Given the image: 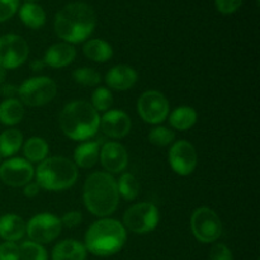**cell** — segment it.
<instances>
[{
    "mask_svg": "<svg viewBox=\"0 0 260 260\" xmlns=\"http://www.w3.org/2000/svg\"><path fill=\"white\" fill-rule=\"evenodd\" d=\"M57 94V85L47 76H35L18 88L20 102L28 107H42L50 103Z\"/></svg>",
    "mask_w": 260,
    "mask_h": 260,
    "instance_id": "cell-6",
    "label": "cell"
},
{
    "mask_svg": "<svg viewBox=\"0 0 260 260\" xmlns=\"http://www.w3.org/2000/svg\"><path fill=\"white\" fill-rule=\"evenodd\" d=\"M20 260H47L46 249L35 241H24L19 246Z\"/></svg>",
    "mask_w": 260,
    "mask_h": 260,
    "instance_id": "cell-28",
    "label": "cell"
},
{
    "mask_svg": "<svg viewBox=\"0 0 260 260\" xmlns=\"http://www.w3.org/2000/svg\"><path fill=\"white\" fill-rule=\"evenodd\" d=\"M83 52L89 60L94 62L103 63L111 60L113 57V48L107 41L101 40V38H94L89 40L88 42L84 43Z\"/></svg>",
    "mask_w": 260,
    "mask_h": 260,
    "instance_id": "cell-21",
    "label": "cell"
},
{
    "mask_svg": "<svg viewBox=\"0 0 260 260\" xmlns=\"http://www.w3.org/2000/svg\"><path fill=\"white\" fill-rule=\"evenodd\" d=\"M170 104L167 96L157 90H147L137 101V112L142 121L150 124H159L169 116Z\"/></svg>",
    "mask_w": 260,
    "mask_h": 260,
    "instance_id": "cell-9",
    "label": "cell"
},
{
    "mask_svg": "<svg viewBox=\"0 0 260 260\" xmlns=\"http://www.w3.org/2000/svg\"><path fill=\"white\" fill-rule=\"evenodd\" d=\"M19 17L23 24L30 29H38L46 23V13L38 4L25 3L19 9Z\"/></svg>",
    "mask_w": 260,
    "mask_h": 260,
    "instance_id": "cell-25",
    "label": "cell"
},
{
    "mask_svg": "<svg viewBox=\"0 0 260 260\" xmlns=\"http://www.w3.org/2000/svg\"><path fill=\"white\" fill-rule=\"evenodd\" d=\"M27 3H33V2H37V0H25Z\"/></svg>",
    "mask_w": 260,
    "mask_h": 260,
    "instance_id": "cell-41",
    "label": "cell"
},
{
    "mask_svg": "<svg viewBox=\"0 0 260 260\" xmlns=\"http://www.w3.org/2000/svg\"><path fill=\"white\" fill-rule=\"evenodd\" d=\"M61 230L62 225L57 216L51 213H40L28 221L25 234L30 241L42 245V244L52 243L55 239H57Z\"/></svg>",
    "mask_w": 260,
    "mask_h": 260,
    "instance_id": "cell-11",
    "label": "cell"
},
{
    "mask_svg": "<svg viewBox=\"0 0 260 260\" xmlns=\"http://www.w3.org/2000/svg\"><path fill=\"white\" fill-rule=\"evenodd\" d=\"M24 117V107L18 99H5L0 103V123L4 126H15Z\"/></svg>",
    "mask_w": 260,
    "mask_h": 260,
    "instance_id": "cell-22",
    "label": "cell"
},
{
    "mask_svg": "<svg viewBox=\"0 0 260 260\" xmlns=\"http://www.w3.org/2000/svg\"><path fill=\"white\" fill-rule=\"evenodd\" d=\"M61 225L65 226L68 229H74L78 228L81 222H83V215L79 211H70V212H66L62 217L60 218Z\"/></svg>",
    "mask_w": 260,
    "mask_h": 260,
    "instance_id": "cell-36",
    "label": "cell"
},
{
    "mask_svg": "<svg viewBox=\"0 0 260 260\" xmlns=\"http://www.w3.org/2000/svg\"><path fill=\"white\" fill-rule=\"evenodd\" d=\"M137 79L139 75L132 66L117 65L107 73L106 83L111 89L124 91L134 88L135 84L137 83Z\"/></svg>",
    "mask_w": 260,
    "mask_h": 260,
    "instance_id": "cell-16",
    "label": "cell"
},
{
    "mask_svg": "<svg viewBox=\"0 0 260 260\" xmlns=\"http://www.w3.org/2000/svg\"><path fill=\"white\" fill-rule=\"evenodd\" d=\"M29 55V46L22 36L9 33L0 37V68L12 70L22 66Z\"/></svg>",
    "mask_w": 260,
    "mask_h": 260,
    "instance_id": "cell-10",
    "label": "cell"
},
{
    "mask_svg": "<svg viewBox=\"0 0 260 260\" xmlns=\"http://www.w3.org/2000/svg\"><path fill=\"white\" fill-rule=\"evenodd\" d=\"M175 134L169 129L168 127L164 126H157L154 127L151 131L149 132V141L152 145L159 147L169 146V145L174 144Z\"/></svg>",
    "mask_w": 260,
    "mask_h": 260,
    "instance_id": "cell-29",
    "label": "cell"
},
{
    "mask_svg": "<svg viewBox=\"0 0 260 260\" xmlns=\"http://www.w3.org/2000/svg\"><path fill=\"white\" fill-rule=\"evenodd\" d=\"M131 118L126 112L121 109L107 111L101 118V124H99V128H102L106 136L116 140L126 137L131 131Z\"/></svg>",
    "mask_w": 260,
    "mask_h": 260,
    "instance_id": "cell-14",
    "label": "cell"
},
{
    "mask_svg": "<svg viewBox=\"0 0 260 260\" xmlns=\"http://www.w3.org/2000/svg\"><path fill=\"white\" fill-rule=\"evenodd\" d=\"M76 57V50L73 45L66 42L55 43L46 51L43 56L45 65L53 69H62L73 63Z\"/></svg>",
    "mask_w": 260,
    "mask_h": 260,
    "instance_id": "cell-17",
    "label": "cell"
},
{
    "mask_svg": "<svg viewBox=\"0 0 260 260\" xmlns=\"http://www.w3.org/2000/svg\"><path fill=\"white\" fill-rule=\"evenodd\" d=\"M19 0H0V23L9 20L17 13Z\"/></svg>",
    "mask_w": 260,
    "mask_h": 260,
    "instance_id": "cell-33",
    "label": "cell"
},
{
    "mask_svg": "<svg viewBox=\"0 0 260 260\" xmlns=\"http://www.w3.org/2000/svg\"><path fill=\"white\" fill-rule=\"evenodd\" d=\"M198 114L194 108L188 106L178 107L169 114V123L178 131H187L196 124Z\"/></svg>",
    "mask_w": 260,
    "mask_h": 260,
    "instance_id": "cell-23",
    "label": "cell"
},
{
    "mask_svg": "<svg viewBox=\"0 0 260 260\" xmlns=\"http://www.w3.org/2000/svg\"><path fill=\"white\" fill-rule=\"evenodd\" d=\"M40 185L37 184V183H28V184L24 185V189H23V194L25 196V197L28 198H33L36 197V196H38V193H40Z\"/></svg>",
    "mask_w": 260,
    "mask_h": 260,
    "instance_id": "cell-38",
    "label": "cell"
},
{
    "mask_svg": "<svg viewBox=\"0 0 260 260\" xmlns=\"http://www.w3.org/2000/svg\"><path fill=\"white\" fill-rule=\"evenodd\" d=\"M27 223L20 216L8 213L0 217V238L5 241L20 240L25 235Z\"/></svg>",
    "mask_w": 260,
    "mask_h": 260,
    "instance_id": "cell-18",
    "label": "cell"
},
{
    "mask_svg": "<svg viewBox=\"0 0 260 260\" xmlns=\"http://www.w3.org/2000/svg\"><path fill=\"white\" fill-rule=\"evenodd\" d=\"M35 177V168L22 157H12L0 165V179L9 187H24L32 182Z\"/></svg>",
    "mask_w": 260,
    "mask_h": 260,
    "instance_id": "cell-12",
    "label": "cell"
},
{
    "mask_svg": "<svg viewBox=\"0 0 260 260\" xmlns=\"http://www.w3.org/2000/svg\"><path fill=\"white\" fill-rule=\"evenodd\" d=\"M5 78H7V70H5V69H3V68H0V86L4 84Z\"/></svg>",
    "mask_w": 260,
    "mask_h": 260,
    "instance_id": "cell-40",
    "label": "cell"
},
{
    "mask_svg": "<svg viewBox=\"0 0 260 260\" xmlns=\"http://www.w3.org/2000/svg\"><path fill=\"white\" fill-rule=\"evenodd\" d=\"M190 229L200 243H215L222 235L221 218L212 208L200 207L190 216Z\"/></svg>",
    "mask_w": 260,
    "mask_h": 260,
    "instance_id": "cell-8",
    "label": "cell"
},
{
    "mask_svg": "<svg viewBox=\"0 0 260 260\" xmlns=\"http://www.w3.org/2000/svg\"><path fill=\"white\" fill-rule=\"evenodd\" d=\"M91 106L96 112H107L113 104V95L107 88H96L91 94Z\"/></svg>",
    "mask_w": 260,
    "mask_h": 260,
    "instance_id": "cell-31",
    "label": "cell"
},
{
    "mask_svg": "<svg viewBox=\"0 0 260 260\" xmlns=\"http://www.w3.org/2000/svg\"><path fill=\"white\" fill-rule=\"evenodd\" d=\"M127 233L124 226L114 218H102L86 230L84 246L95 256H111L124 246Z\"/></svg>",
    "mask_w": 260,
    "mask_h": 260,
    "instance_id": "cell-4",
    "label": "cell"
},
{
    "mask_svg": "<svg viewBox=\"0 0 260 260\" xmlns=\"http://www.w3.org/2000/svg\"><path fill=\"white\" fill-rule=\"evenodd\" d=\"M0 260H20L19 245L13 241L0 244Z\"/></svg>",
    "mask_w": 260,
    "mask_h": 260,
    "instance_id": "cell-32",
    "label": "cell"
},
{
    "mask_svg": "<svg viewBox=\"0 0 260 260\" xmlns=\"http://www.w3.org/2000/svg\"><path fill=\"white\" fill-rule=\"evenodd\" d=\"M83 201L91 215L102 218L111 216L119 202L116 179L107 172L91 173L84 183Z\"/></svg>",
    "mask_w": 260,
    "mask_h": 260,
    "instance_id": "cell-2",
    "label": "cell"
},
{
    "mask_svg": "<svg viewBox=\"0 0 260 260\" xmlns=\"http://www.w3.org/2000/svg\"><path fill=\"white\" fill-rule=\"evenodd\" d=\"M117 187H118L119 196L126 201L136 200L140 193L139 180L131 173H123L117 183Z\"/></svg>",
    "mask_w": 260,
    "mask_h": 260,
    "instance_id": "cell-27",
    "label": "cell"
},
{
    "mask_svg": "<svg viewBox=\"0 0 260 260\" xmlns=\"http://www.w3.org/2000/svg\"><path fill=\"white\" fill-rule=\"evenodd\" d=\"M58 122L65 136L75 141H85L96 135L101 116L89 102L73 101L63 107Z\"/></svg>",
    "mask_w": 260,
    "mask_h": 260,
    "instance_id": "cell-3",
    "label": "cell"
},
{
    "mask_svg": "<svg viewBox=\"0 0 260 260\" xmlns=\"http://www.w3.org/2000/svg\"><path fill=\"white\" fill-rule=\"evenodd\" d=\"M73 79L83 86H96L102 81L101 74L93 68H79L74 70Z\"/></svg>",
    "mask_w": 260,
    "mask_h": 260,
    "instance_id": "cell-30",
    "label": "cell"
},
{
    "mask_svg": "<svg viewBox=\"0 0 260 260\" xmlns=\"http://www.w3.org/2000/svg\"><path fill=\"white\" fill-rule=\"evenodd\" d=\"M86 253L88 251L83 243L68 239L55 245L52 250V260H85Z\"/></svg>",
    "mask_w": 260,
    "mask_h": 260,
    "instance_id": "cell-19",
    "label": "cell"
},
{
    "mask_svg": "<svg viewBox=\"0 0 260 260\" xmlns=\"http://www.w3.org/2000/svg\"><path fill=\"white\" fill-rule=\"evenodd\" d=\"M48 152H50V146L42 137H30L23 145V155L30 164L41 162L47 159Z\"/></svg>",
    "mask_w": 260,
    "mask_h": 260,
    "instance_id": "cell-24",
    "label": "cell"
},
{
    "mask_svg": "<svg viewBox=\"0 0 260 260\" xmlns=\"http://www.w3.org/2000/svg\"><path fill=\"white\" fill-rule=\"evenodd\" d=\"M35 175L40 188L50 192H60L75 184L79 172L78 167L68 157L52 156L40 162Z\"/></svg>",
    "mask_w": 260,
    "mask_h": 260,
    "instance_id": "cell-5",
    "label": "cell"
},
{
    "mask_svg": "<svg viewBox=\"0 0 260 260\" xmlns=\"http://www.w3.org/2000/svg\"><path fill=\"white\" fill-rule=\"evenodd\" d=\"M45 62L43 60H33L30 62V70L32 71H42L43 68H45Z\"/></svg>",
    "mask_w": 260,
    "mask_h": 260,
    "instance_id": "cell-39",
    "label": "cell"
},
{
    "mask_svg": "<svg viewBox=\"0 0 260 260\" xmlns=\"http://www.w3.org/2000/svg\"><path fill=\"white\" fill-rule=\"evenodd\" d=\"M198 155L194 146L187 140H179L172 145L169 151V164L177 174L189 175L197 168Z\"/></svg>",
    "mask_w": 260,
    "mask_h": 260,
    "instance_id": "cell-13",
    "label": "cell"
},
{
    "mask_svg": "<svg viewBox=\"0 0 260 260\" xmlns=\"http://www.w3.org/2000/svg\"><path fill=\"white\" fill-rule=\"evenodd\" d=\"M23 145V135L19 129L9 128L0 135V157H10L17 154Z\"/></svg>",
    "mask_w": 260,
    "mask_h": 260,
    "instance_id": "cell-26",
    "label": "cell"
},
{
    "mask_svg": "<svg viewBox=\"0 0 260 260\" xmlns=\"http://www.w3.org/2000/svg\"><path fill=\"white\" fill-rule=\"evenodd\" d=\"M160 213L155 205L149 202L136 203L131 206L123 215V223L126 230L135 234H149L159 225Z\"/></svg>",
    "mask_w": 260,
    "mask_h": 260,
    "instance_id": "cell-7",
    "label": "cell"
},
{
    "mask_svg": "<svg viewBox=\"0 0 260 260\" xmlns=\"http://www.w3.org/2000/svg\"><path fill=\"white\" fill-rule=\"evenodd\" d=\"M99 159L104 169L112 174L122 173L128 165V154L123 145L109 141L102 146Z\"/></svg>",
    "mask_w": 260,
    "mask_h": 260,
    "instance_id": "cell-15",
    "label": "cell"
},
{
    "mask_svg": "<svg viewBox=\"0 0 260 260\" xmlns=\"http://www.w3.org/2000/svg\"><path fill=\"white\" fill-rule=\"evenodd\" d=\"M0 94L5 99H12L14 98V95L18 94V88L15 85H13V84H3L0 86Z\"/></svg>",
    "mask_w": 260,
    "mask_h": 260,
    "instance_id": "cell-37",
    "label": "cell"
},
{
    "mask_svg": "<svg viewBox=\"0 0 260 260\" xmlns=\"http://www.w3.org/2000/svg\"><path fill=\"white\" fill-rule=\"evenodd\" d=\"M216 8L222 14H233L243 4V0H215Z\"/></svg>",
    "mask_w": 260,
    "mask_h": 260,
    "instance_id": "cell-35",
    "label": "cell"
},
{
    "mask_svg": "<svg viewBox=\"0 0 260 260\" xmlns=\"http://www.w3.org/2000/svg\"><path fill=\"white\" fill-rule=\"evenodd\" d=\"M99 152H101L99 142H83L74 151V164L83 169H90L98 162Z\"/></svg>",
    "mask_w": 260,
    "mask_h": 260,
    "instance_id": "cell-20",
    "label": "cell"
},
{
    "mask_svg": "<svg viewBox=\"0 0 260 260\" xmlns=\"http://www.w3.org/2000/svg\"><path fill=\"white\" fill-rule=\"evenodd\" d=\"M96 25L95 12L84 2L65 5L55 18V32L66 43L84 42Z\"/></svg>",
    "mask_w": 260,
    "mask_h": 260,
    "instance_id": "cell-1",
    "label": "cell"
},
{
    "mask_svg": "<svg viewBox=\"0 0 260 260\" xmlns=\"http://www.w3.org/2000/svg\"><path fill=\"white\" fill-rule=\"evenodd\" d=\"M210 260H234V256L228 245L218 243L211 248Z\"/></svg>",
    "mask_w": 260,
    "mask_h": 260,
    "instance_id": "cell-34",
    "label": "cell"
}]
</instances>
